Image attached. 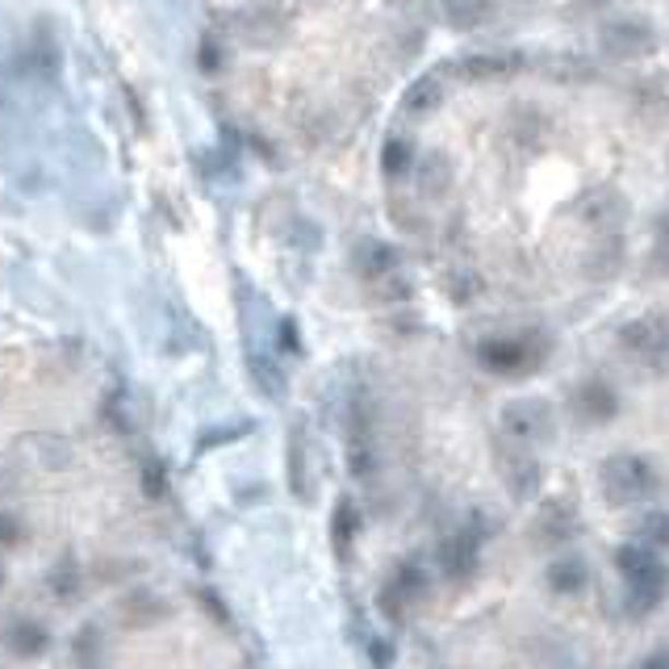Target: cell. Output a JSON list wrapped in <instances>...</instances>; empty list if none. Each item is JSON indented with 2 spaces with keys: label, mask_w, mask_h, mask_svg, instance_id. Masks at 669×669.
I'll use <instances>...</instances> for the list:
<instances>
[{
  "label": "cell",
  "mask_w": 669,
  "mask_h": 669,
  "mask_svg": "<svg viewBox=\"0 0 669 669\" xmlns=\"http://www.w3.org/2000/svg\"><path fill=\"white\" fill-rule=\"evenodd\" d=\"M632 544H641L648 552L669 549V515L666 510H645L636 524H632Z\"/></svg>",
  "instance_id": "obj_6"
},
{
  "label": "cell",
  "mask_w": 669,
  "mask_h": 669,
  "mask_svg": "<svg viewBox=\"0 0 669 669\" xmlns=\"http://www.w3.org/2000/svg\"><path fill=\"white\" fill-rule=\"evenodd\" d=\"M615 565H620L623 582H627V607H632L636 615H648V611L666 598L669 570H666V561H661V552H648V549H641V544H623L620 556H615Z\"/></svg>",
  "instance_id": "obj_1"
},
{
  "label": "cell",
  "mask_w": 669,
  "mask_h": 669,
  "mask_svg": "<svg viewBox=\"0 0 669 669\" xmlns=\"http://www.w3.org/2000/svg\"><path fill=\"white\" fill-rule=\"evenodd\" d=\"M577 402H582V410H586L590 419H611V414H615V394H611L607 385H598V382L586 385Z\"/></svg>",
  "instance_id": "obj_7"
},
{
  "label": "cell",
  "mask_w": 669,
  "mask_h": 669,
  "mask_svg": "<svg viewBox=\"0 0 669 669\" xmlns=\"http://www.w3.org/2000/svg\"><path fill=\"white\" fill-rule=\"evenodd\" d=\"M657 490V473L653 465L641 460V456H611L602 465V494L620 506H632V502L648 498Z\"/></svg>",
  "instance_id": "obj_2"
},
{
  "label": "cell",
  "mask_w": 669,
  "mask_h": 669,
  "mask_svg": "<svg viewBox=\"0 0 669 669\" xmlns=\"http://www.w3.org/2000/svg\"><path fill=\"white\" fill-rule=\"evenodd\" d=\"M506 431L515 435V439H527V444H540V439H549L552 435V410L544 402H515V407H506Z\"/></svg>",
  "instance_id": "obj_4"
},
{
  "label": "cell",
  "mask_w": 669,
  "mask_h": 669,
  "mask_svg": "<svg viewBox=\"0 0 669 669\" xmlns=\"http://www.w3.org/2000/svg\"><path fill=\"white\" fill-rule=\"evenodd\" d=\"M648 30L636 22H615L602 30V50L607 55H615V59H632V55H641V50H648Z\"/></svg>",
  "instance_id": "obj_5"
},
{
  "label": "cell",
  "mask_w": 669,
  "mask_h": 669,
  "mask_svg": "<svg viewBox=\"0 0 669 669\" xmlns=\"http://www.w3.org/2000/svg\"><path fill=\"white\" fill-rule=\"evenodd\" d=\"M636 669H669V653H653V657H645Z\"/></svg>",
  "instance_id": "obj_12"
},
{
  "label": "cell",
  "mask_w": 669,
  "mask_h": 669,
  "mask_svg": "<svg viewBox=\"0 0 669 669\" xmlns=\"http://www.w3.org/2000/svg\"><path fill=\"white\" fill-rule=\"evenodd\" d=\"M582 4H602V0H582Z\"/></svg>",
  "instance_id": "obj_13"
},
{
  "label": "cell",
  "mask_w": 669,
  "mask_h": 669,
  "mask_svg": "<svg viewBox=\"0 0 669 669\" xmlns=\"http://www.w3.org/2000/svg\"><path fill=\"white\" fill-rule=\"evenodd\" d=\"M485 360L494 368H519L524 364V348L519 343H498V348H485Z\"/></svg>",
  "instance_id": "obj_9"
},
{
  "label": "cell",
  "mask_w": 669,
  "mask_h": 669,
  "mask_svg": "<svg viewBox=\"0 0 669 669\" xmlns=\"http://www.w3.org/2000/svg\"><path fill=\"white\" fill-rule=\"evenodd\" d=\"M552 590H561V595H577L582 586H586V565L582 561H561V565H552Z\"/></svg>",
  "instance_id": "obj_8"
},
{
  "label": "cell",
  "mask_w": 669,
  "mask_h": 669,
  "mask_svg": "<svg viewBox=\"0 0 669 669\" xmlns=\"http://www.w3.org/2000/svg\"><path fill=\"white\" fill-rule=\"evenodd\" d=\"M453 13L460 22H481V17H490V4L485 0H453Z\"/></svg>",
  "instance_id": "obj_10"
},
{
  "label": "cell",
  "mask_w": 669,
  "mask_h": 669,
  "mask_svg": "<svg viewBox=\"0 0 669 669\" xmlns=\"http://www.w3.org/2000/svg\"><path fill=\"white\" fill-rule=\"evenodd\" d=\"M620 343L627 356L661 364L669 356V314H641L620 331Z\"/></svg>",
  "instance_id": "obj_3"
},
{
  "label": "cell",
  "mask_w": 669,
  "mask_h": 669,
  "mask_svg": "<svg viewBox=\"0 0 669 669\" xmlns=\"http://www.w3.org/2000/svg\"><path fill=\"white\" fill-rule=\"evenodd\" d=\"M657 263L669 268V214L657 222Z\"/></svg>",
  "instance_id": "obj_11"
}]
</instances>
